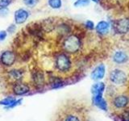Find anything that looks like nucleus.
I'll return each instance as SVG.
<instances>
[{
  "label": "nucleus",
  "mask_w": 129,
  "mask_h": 121,
  "mask_svg": "<svg viewBox=\"0 0 129 121\" xmlns=\"http://www.w3.org/2000/svg\"><path fill=\"white\" fill-rule=\"evenodd\" d=\"M122 119L123 121H129V108L125 109L122 113Z\"/></svg>",
  "instance_id": "412c9836"
},
{
  "label": "nucleus",
  "mask_w": 129,
  "mask_h": 121,
  "mask_svg": "<svg viewBox=\"0 0 129 121\" xmlns=\"http://www.w3.org/2000/svg\"><path fill=\"white\" fill-rule=\"evenodd\" d=\"M105 89V85L103 82H97L94 84L91 87V92L93 95H103V92Z\"/></svg>",
  "instance_id": "f8f14e48"
},
{
  "label": "nucleus",
  "mask_w": 129,
  "mask_h": 121,
  "mask_svg": "<svg viewBox=\"0 0 129 121\" xmlns=\"http://www.w3.org/2000/svg\"><path fill=\"white\" fill-rule=\"evenodd\" d=\"M93 103L102 110H107V103L103 99V95H93Z\"/></svg>",
  "instance_id": "1a4fd4ad"
},
{
  "label": "nucleus",
  "mask_w": 129,
  "mask_h": 121,
  "mask_svg": "<svg viewBox=\"0 0 129 121\" xmlns=\"http://www.w3.org/2000/svg\"><path fill=\"white\" fill-rule=\"evenodd\" d=\"M129 99L127 96L125 95H119L115 98L114 99V105L118 108H123L125 107L128 104Z\"/></svg>",
  "instance_id": "6e6552de"
},
{
  "label": "nucleus",
  "mask_w": 129,
  "mask_h": 121,
  "mask_svg": "<svg viewBox=\"0 0 129 121\" xmlns=\"http://www.w3.org/2000/svg\"><path fill=\"white\" fill-rule=\"evenodd\" d=\"M86 26L88 29H90V30H92L94 28V24L92 21H90V20H87L86 23Z\"/></svg>",
  "instance_id": "393cba45"
},
{
  "label": "nucleus",
  "mask_w": 129,
  "mask_h": 121,
  "mask_svg": "<svg viewBox=\"0 0 129 121\" xmlns=\"http://www.w3.org/2000/svg\"><path fill=\"white\" fill-rule=\"evenodd\" d=\"M24 4L28 7H34L39 3V0H23Z\"/></svg>",
  "instance_id": "f3484780"
},
{
  "label": "nucleus",
  "mask_w": 129,
  "mask_h": 121,
  "mask_svg": "<svg viewBox=\"0 0 129 121\" xmlns=\"http://www.w3.org/2000/svg\"><path fill=\"white\" fill-rule=\"evenodd\" d=\"M48 3L52 9H59L61 7V0H48Z\"/></svg>",
  "instance_id": "4468645a"
},
{
  "label": "nucleus",
  "mask_w": 129,
  "mask_h": 121,
  "mask_svg": "<svg viewBox=\"0 0 129 121\" xmlns=\"http://www.w3.org/2000/svg\"><path fill=\"white\" fill-rule=\"evenodd\" d=\"M9 14V10L7 7H0V16L1 17H6Z\"/></svg>",
  "instance_id": "4be33fe9"
},
{
  "label": "nucleus",
  "mask_w": 129,
  "mask_h": 121,
  "mask_svg": "<svg viewBox=\"0 0 129 121\" xmlns=\"http://www.w3.org/2000/svg\"><path fill=\"white\" fill-rule=\"evenodd\" d=\"M105 71H106V69H105L104 65H99L91 73V78L93 80L102 79L105 75Z\"/></svg>",
  "instance_id": "0eeeda50"
},
{
  "label": "nucleus",
  "mask_w": 129,
  "mask_h": 121,
  "mask_svg": "<svg viewBox=\"0 0 129 121\" xmlns=\"http://www.w3.org/2000/svg\"><path fill=\"white\" fill-rule=\"evenodd\" d=\"M11 2L12 0H0V7H7Z\"/></svg>",
  "instance_id": "5701e85b"
},
{
  "label": "nucleus",
  "mask_w": 129,
  "mask_h": 121,
  "mask_svg": "<svg viewBox=\"0 0 129 121\" xmlns=\"http://www.w3.org/2000/svg\"><path fill=\"white\" fill-rule=\"evenodd\" d=\"M110 79L116 85H123L127 82V75L122 70H114L110 74Z\"/></svg>",
  "instance_id": "7ed1b4c3"
},
{
  "label": "nucleus",
  "mask_w": 129,
  "mask_h": 121,
  "mask_svg": "<svg viewBox=\"0 0 129 121\" xmlns=\"http://www.w3.org/2000/svg\"><path fill=\"white\" fill-rule=\"evenodd\" d=\"M34 82L36 83V85H41L44 82V75L41 72H37L34 74L33 77Z\"/></svg>",
  "instance_id": "2eb2a0df"
},
{
  "label": "nucleus",
  "mask_w": 129,
  "mask_h": 121,
  "mask_svg": "<svg viewBox=\"0 0 129 121\" xmlns=\"http://www.w3.org/2000/svg\"><path fill=\"white\" fill-rule=\"evenodd\" d=\"M64 121H81L80 118L76 115H69Z\"/></svg>",
  "instance_id": "aec40b11"
},
{
  "label": "nucleus",
  "mask_w": 129,
  "mask_h": 121,
  "mask_svg": "<svg viewBox=\"0 0 129 121\" xmlns=\"http://www.w3.org/2000/svg\"><path fill=\"white\" fill-rule=\"evenodd\" d=\"M113 60L117 64H123L127 60V55L123 51H117L114 54Z\"/></svg>",
  "instance_id": "9b49d317"
},
{
  "label": "nucleus",
  "mask_w": 129,
  "mask_h": 121,
  "mask_svg": "<svg viewBox=\"0 0 129 121\" xmlns=\"http://www.w3.org/2000/svg\"><path fill=\"white\" fill-rule=\"evenodd\" d=\"M81 47V40L76 35L68 36L63 42V48L64 51L70 53H74L78 52Z\"/></svg>",
  "instance_id": "f257e3e1"
},
{
  "label": "nucleus",
  "mask_w": 129,
  "mask_h": 121,
  "mask_svg": "<svg viewBox=\"0 0 129 121\" xmlns=\"http://www.w3.org/2000/svg\"><path fill=\"white\" fill-rule=\"evenodd\" d=\"M91 1H93V2H94V3H99V0H91Z\"/></svg>",
  "instance_id": "bb28decb"
},
{
  "label": "nucleus",
  "mask_w": 129,
  "mask_h": 121,
  "mask_svg": "<svg viewBox=\"0 0 129 121\" xmlns=\"http://www.w3.org/2000/svg\"><path fill=\"white\" fill-rule=\"evenodd\" d=\"M10 74L11 76V78L18 80L22 77V72H20L19 70H12L10 73Z\"/></svg>",
  "instance_id": "6ab92c4d"
},
{
  "label": "nucleus",
  "mask_w": 129,
  "mask_h": 121,
  "mask_svg": "<svg viewBox=\"0 0 129 121\" xmlns=\"http://www.w3.org/2000/svg\"><path fill=\"white\" fill-rule=\"evenodd\" d=\"M15 29H16L15 25H14V24H11V26L8 27V28H7V32H10V33H13V32H15Z\"/></svg>",
  "instance_id": "a878e982"
},
{
  "label": "nucleus",
  "mask_w": 129,
  "mask_h": 121,
  "mask_svg": "<svg viewBox=\"0 0 129 121\" xmlns=\"http://www.w3.org/2000/svg\"><path fill=\"white\" fill-rule=\"evenodd\" d=\"M7 32L5 30H3V31H0V41H3L6 38H7Z\"/></svg>",
  "instance_id": "b1692460"
},
{
  "label": "nucleus",
  "mask_w": 129,
  "mask_h": 121,
  "mask_svg": "<svg viewBox=\"0 0 129 121\" xmlns=\"http://www.w3.org/2000/svg\"><path fill=\"white\" fill-rule=\"evenodd\" d=\"M56 66L60 71H66L71 66V62L69 56L64 54H60L56 59Z\"/></svg>",
  "instance_id": "f03ea898"
},
{
  "label": "nucleus",
  "mask_w": 129,
  "mask_h": 121,
  "mask_svg": "<svg viewBox=\"0 0 129 121\" xmlns=\"http://www.w3.org/2000/svg\"><path fill=\"white\" fill-rule=\"evenodd\" d=\"M109 29H110V25L109 23L106 21H101L99 22L95 27V30L98 33L101 34V35H104L107 34L109 32Z\"/></svg>",
  "instance_id": "9d476101"
},
{
  "label": "nucleus",
  "mask_w": 129,
  "mask_h": 121,
  "mask_svg": "<svg viewBox=\"0 0 129 121\" xmlns=\"http://www.w3.org/2000/svg\"><path fill=\"white\" fill-rule=\"evenodd\" d=\"M28 90H29V87H28L27 85L23 84V83L16 84L14 86V92L16 95H19L25 94V93L28 92Z\"/></svg>",
  "instance_id": "ddd939ff"
},
{
  "label": "nucleus",
  "mask_w": 129,
  "mask_h": 121,
  "mask_svg": "<svg viewBox=\"0 0 129 121\" xmlns=\"http://www.w3.org/2000/svg\"><path fill=\"white\" fill-rule=\"evenodd\" d=\"M0 60L4 66H11L15 62V54L12 51H4L0 56Z\"/></svg>",
  "instance_id": "39448f33"
},
{
  "label": "nucleus",
  "mask_w": 129,
  "mask_h": 121,
  "mask_svg": "<svg viewBox=\"0 0 129 121\" xmlns=\"http://www.w3.org/2000/svg\"><path fill=\"white\" fill-rule=\"evenodd\" d=\"M114 28L119 34H125L129 32V18H123L114 22Z\"/></svg>",
  "instance_id": "20e7f679"
},
{
  "label": "nucleus",
  "mask_w": 129,
  "mask_h": 121,
  "mask_svg": "<svg viewBox=\"0 0 129 121\" xmlns=\"http://www.w3.org/2000/svg\"><path fill=\"white\" fill-rule=\"evenodd\" d=\"M90 4V0H77L74 5L77 7H86Z\"/></svg>",
  "instance_id": "dca6fc26"
},
{
  "label": "nucleus",
  "mask_w": 129,
  "mask_h": 121,
  "mask_svg": "<svg viewBox=\"0 0 129 121\" xmlns=\"http://www.w3.org/2000/svg\"><path fill=\"white\" fill-rule=\"evenodd\" d=\"M29 17V13L28 11L25 9L20 8L17 11H15L14 18H15V22L16 24H22L27 21V18Z\"/></svg>",
  "instance_id": "423d86ee"
},
{
  "label": "nucleus",
  "mask_w": 129,
  "mask_h": 121,
  "mask_svg": "<svg viewBox=\"0 0 129 121\" xmlns=\"http://www.w3.org/2000/svg\"><path fill=\"white\" fill-rule=\"evenodd\" d=\"M15 99L13 98V97H8V98L3 99V101H1L0 103L3 104V105H8V106H10V105H11L12 103L15 102Z\"/></svg>",
  "instance_id": "a211bd4d"
}]
</instances>
